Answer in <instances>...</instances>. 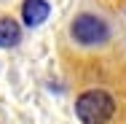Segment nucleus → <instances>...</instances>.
<instances>
[{"label": "nucleus", "mask_w": 126, "mask_h": 124, "mask_svg": "<svg viewBox=\"0 0 126 124\" xmlns=\"http://www.w3.org/2000/svg\"><path fill=\"white\" fill-rule=\"evenodd\" d=\"M75 113L83 124H105V122H110L113 113H115V100L110 97L107 92H102V89L83 92L75 100Z\"/></svg>", "instance_id": "nucleus-1"}, {"label": "nucleus", "mask_w": 126, "mask_h": 124, "mask_svg": "<svg viewBox=\"0 0 126 124\" xmlns=\"http://www.w3.org/2000/svg\"><path fill=\"white\" fill-rule=\"evenodd\" d=\"M70 32H73V38H75L78 43H86V46L102 43V41L107 38V27H105V22L97 19V16H91V14H83V16L73 19Z\"/></svg>", "instance_id": "nucleus-2"}, {"label": "nucleus", "mask_w": 126, "mask_h": 124, "mask_svg": "<svg viewBox=\"0 0 126 124\" xmlns=\"http://www.w3.org/2000/svg\"><path fill=\"white\" fill-rule=\"evenodd\" d=\"M51 14V5L46 0H24L22 3V19L27 27H40Z\"/></svg>", "instance_id": "nucleus-3"}, {"label": "nucleus", "mask_w": 126, "mask_h": 124, "mask_svg": "<svg viewBox=\"0 0 126 124\" xmlns=\"http://www.w3.org/2000/svg\"><path fill=\"white\" fill-rule=\"evenodd\" d=\"M22 38V30L14 19H0V49H11L16 46Z\"/></svg>", "instance_id": "nucleus-4"}]
</instances>
